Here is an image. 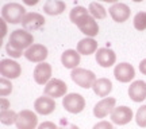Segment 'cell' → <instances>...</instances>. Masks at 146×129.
<instances>
[{
	"mask_svg": "<svg viewBox=\"0 0 146 129\" xmlns=\"http://www.w3.org/2000/svg\"><path fill=\"white\" fill-rule=\"evenodd\" d=\"M25 15H26L25 7H22L18 3H8V4L3 5V8H1V16H3V19L5 22L11 23V24L22 23Z\"/></svg>",
	"mask_w": 146,
	"mask_h": 129,
	"instance_id": "cell-1",
	"label": "cell"
},
{
	"mask_svg": "<svg viewBox=\"0 0 146 129\" xmlns=\"http://www.w3.org/2000/svg\"><path fill=\"white\" fill-rule=\"evenodd\" d=\"M72 77L73 82L78 85L80 88L84 89H89L94 86V83L96 82V75L91 70H87V69H81V67H76L72 70Z\"/></svg>",
	"mask_w": 146,
	"mask_h": 129,
	"instance_id": "cell-2",
	"label": "cell"
},
{
	"mask_svg": "<svg viewBox=\"0 0 146 129\" xmlns=\"http://www.w3.org/2000/svg\"><path fill=\"white\" fill-rule=\"evenodd\" d=\"M62 106L65 110H68L69 113L77 114L81 113L85 108V100L81 94L78 93H70L66 94L62 100Z\"/></svg>",
	"mask_w": 146,
	"mask_h": 129,
	"instance_id": "cell-3",
	"label": "cell"
},
{
	"mask_svg": "<svg viewBox=\"0 0 146 129\" xmlns=\"http://www.w3.org/2000/svg\"><path fill=\"white\" fill-rule=\"evenodd\" d=\"M8 43H11L12 46L18 47L21 50H25V48H29L30 46H33L34 36L27 30H15V31L11 32Z\"/></svg>",
	"mask_w": 146,
	"mask_h": 129,
	"instance_id": "cell-4",
	"label": "cell"
},
{
	"mask_svg": "<svg viewBox=\"0 0 146 129\" xmlns=\"http://www.w3.org/2000/svg\"><path fill=\"white\" fill-rule=\"evenodd\" d=\"M38 124V117L36 114L29 109H25L18 113L16 119V129H35Z\"/></svg>",
	"mask_w": 146,
	"mask_h": 129,
	"instance_id": "cell-5",
	"label": "cell"
},
{
	"mask_svg": "<svg viewBox=\"0 0 146 129\" xmlns=\"http://www.w3.org/2000/svg\"><path fill=\"white\" fill-rule=\"evenodd\" d=\"M68 92V85L57 78H53L45 85V96H49L52 98L64 97Z\"/></svg>",
	"mask_w": 146,
	"mask_h": 129,
	"instance_id": "cell-6",
	"label": "cell"
},
{
	"mask_svg": "<svg viewBox=\"0 0 146 129\" xmlns=\"http://www.w3.org/2000/svg\"><path fill=\"white\" fill-rule=\"evenodd\" d=\"M0 74L4 78L15 79L22 74L21 65L12 59H1L0 61Z\"/></svg>",
	"mask_w": 146,
	"mask_h": 129,
	"instance_id": "cell-7",
	"label": "cell"
},
{
	"mask_svg": "<svg viewBox=\"0 0 146 129\" xmlns=\"http://www.w3.org/2000/svg\"><path fill=\"white\" fill-rule=\"evenodd\" d=\"M115 103H116V100L114 97H104L103 100H100L94 108L95 117H98V119L107 117L108 114L112 113V110L115 109Z\"/></svg>",
	"mask_w": 146,
	"mask_h": 129,
	"instance_id": "cell-8",
	"label": "cell"
},
{
	"mask_svg": "<svg viewBox=\"0 0 146 129\" xmlns=\"http://www.w3.org/2000/svg\"><path fill=\"white\" fill-rule=\"evenodd\" d=\"M76 26L78 27V30L83 32L84 35H87L88 38H94V36L99 34V26L95 20V18L92 15H89V14L84 16Z\"/></svg>",
	"mask_w": 146,
	"mask_h": 129,
	"instance_id": "cell-9",
	"label": "cell"
},
{
	"mask_svg": "<svg viewBox=\"0 0 146 129\" xmlns=\"http://www.w3.org/2000/svg\"><path fill=\"white\" fill-rule=\"evenodd\" d=\"M22 26L27 31H35L45 26V18L36 12H29L22 20Z\"/></svg>",
	"mask_w": 146,
	"mask_h": 129,
	"instance_id": "cell-10",
	"label": "cell"
},
{
	"mask_svg": "<svg viewBox=\"0 0 146 129\" xmlns=\"http://www.w3.org/2000/svg\"><path fill=\"white\" fill-rule=\"evenodd\" d=\"M114 75L115 78L119 81V82H130L134 79L135 77V70H134V67L131 66L130 63H119V65H116L114 69Z\"/></svg>",
	"mask_w": 146,
	"mask_h": 129,
	"instance_id": "cell-11",
	"label": "cell"
},
{
	"mask_svg": "<svg viewBox=\"0 0 146 129\" xmlns=\"http://www.w3.org/2000/svg\"><path fill=\"white\" fill-rule=\"evenodd\" d=\"M47 48L43 45H33L26 50L25 57L30 61V62H36L41 63L45 62V59L47 58Z\"/></svg>",
	"mask_w": 146,
	"mask_h": 129,
	"instance_id": "cell-12",
	"label": "cell"
},
{
	"mask_svg": "<svg viewBox=\"0 0 146 129\" xmlns=\"http://www.w3.org/2000/svg\"><path fill=\"white\" fill-rule=\"evenodd\" d=\"M34 109H35L36 113L39 114H50L56 110V102H54V98L49 97V96H42L38 97L34 102Z\"/></svg>",
	"mask_w": 146,
	"mask_h": 129,
	"instance_id": "cell-13",
	"label": "cell"
},
{
	"mask_svg": "<svg viewBox=\"0 0 146 129\" xmlns=\"http://www.w3.org/2000/svg\"><path fill=\"white\" fill-rule=\"evenodd\" d=\"M111 120L114 124L126 125L133 120V110L129 106H118L112 110L111 113Z\"/></svg>",
	"mask_w": 146,
	"mask_h": 129,
	"instance_id": "cell-14",
	"label": "cell"
},
{
	"mask_svg": "<svg viewBox=\"0 0 146 129\" xmlns=\"http://www.w3.org/2000/svg\"><path fill=\"white\" fill-rule=\"evenodd\" d=\"M108 11H110L111 18H112L115 22H118V23L126 22L130 18V14H131L129 5L125 4V3H115V4L111 5V8H110Z\"/></svg>",
	"mask_w": 146,
	"mask_h": 129,
	"instance_id": "cell-15",
	"label": "cell"
},
{
	"mask_svg": "<svg viewBox=\"0 0 146 129\" xmlns=\"http://www.w3.org/2000/svg\"><path fill=\"white\" fill-rule=\"evenodd\" d=\"M34 79L38 85H46L52 79V66L46 62H41L34 69Z\"/></svg>",
	"mask_w": 146,
	"mask_h": 129,
	"instance_id": "cell-16",
	"label": "cell"
},
{
	"mask_svg": "<svg viewBox=\"0 0 146 129\" xmlns=\"http://www.w3.org/2000/svg\"><path fill=\"white\" fill-rule=\"evenodd\" d=\"M116 61V55L111 48L102 47L96 51V62L102 67H111Z\"/></svg>",
	"mask_w": 146,
	"mask_h": 129,
	"instance_id": "cell-17",
	"label": "cell"
},
{
	"mask_svg": "<svg viewBox=\"0 0 146 129\" xmlns=\"http://www.w3.org/2000/svg\"><path fill=\"white\" fill-rule=\"evenodd\" d=\"M129 97L134 102H142L146 100V82L145 81H134L129 88Z\"/></svg>",
	"mask_w": 146,
	"mask_h": 129,
	"instance_id": "cell-18",
	"label": "cell"
},
{
	"mask_svg": "<svg viewBox=\"0 0 146 129\" xmlns=\"http://www.w3.org/2000/svg\"><path fill=\"white\" fill-rule=\"evenodd\" d=\"M80 52L76 50H65L61 55V63L66 69H76L80 65Z\"/></svg>",
	"mask_w": 146,
	"mask_h": 129,
	"instance_id": "cell-19",
	"label": "cell"
},
{
	"mask_svg": "<svg viewBox=\"0 0 146 129\" xmlns=\"http://www.w3.org/2000/svg\"><path fill=\"white\" fill-rule=\"evenodd\" d=\"M92 89H94V93L98 97H107L111 93V90H112V82L110 81L108 78H99L94 83Z\"/></svg>",
	"mask_w": 146,
	"mask_h": 129,
	"instance_id": "cell-20",
	"label": "cell"
},
{
	"mask_svg": "<svg viewBox=\"0 0 146 129\" xmlns=\"http://www.w3.org/2000/svg\"><path fill=\"white\" fill-rule=\"evenodd\" d=\"M98 50V43L94 38H84L77 43V51L81 55H91Z\"/></svg>",
	"mask_w": 146,
	"mask_h": 129,
	"instance_id": "cell-21",
	"label": "cell"
},
{
	"mask_svg": "<svg viewBox=\"0 0 146 129\" xmlns=\"http://www.w3.org/2000/svg\"><path fill=\"white\" fill-rule=\"evenodd\" d=\"M65 3L61 0H47L46 4L43 5V11L46 12L47 15H60L65 11Z\"/></svg>",
	"mask_w": 146,
	"mask_h": 129,
	"instance_id": "cell-22",
	"label": "cell"
},
{
	"mask_svg": "<svg viewBox=\"0 0 146 129\" xmlns=\"http://www.w3.org/2000/svg\"><path fill=\"white\" fill-rule=\"evenodd\" d=\"M88 11H89V15H92L95 19H104L106 16H107L106 8L102 4L96 3V1H94V3L89 4Z\"/></svg>",
	"mask_w": 146,
	"mask_h": 129,
	"instance_id": "cell-23",
	"label": "cell"
},
{
	"mask_svg": "<svg viewBox=\"0 0 146 129\" xmlns=\"http://www.w3.org/2000/svg\"><path fill=\"white\" fill-rule=\"evenodd\" d=\"M88 14H89V11H87V8H84V7H81V5H78V7H74V8L70 11L69 18H70V22H72V23L77 24L78 22L81 20L85 15H88Z\"/></svg>",
	"mask_w": 146,
	"mask_h": 129,
	"instance_id": "cell-24",
	"label": "cell"
},
{
	"mask_svg": "<svg viewBox=\"0 0 146 129\" xmlns=\"http://www.w3.org/2000/svg\"><path fill=\"white\" fill-rule=\"evenodd\" d=\"M16 119H18V113H15L11 109L0 112V121H1V124H4V125L16 124Z\"/></svg>",
	"mask_w": 146,
	"mask_h": 129,
	"instance_id": "cell-25",
	"label": "cell"
},
{
	"mask_svg": "<svg viewBox=\"0 0 146 129\" xmlns=\"http://www.w3.org/2000/svg\"><path fill=\"white\" fill-rule=\"evenodd\" d=\"M134 27L138 31L146 30V12H138L134 16Z\"/></svg>",
	"mask_w": 146,
	"mask_h": 129,
	"instance_id": "cell-26",
	"label": "cell"
},
{
	"mask_svg": "<svg viewBox=\"0 0 146 129\" xmlns=\"http://www.w3.org/2000/svg\"><path fill=\"white\" fill-rule=\"evenodd\" d=\"M12 92V83L8 78L1 77L0 78V96L1 97H5Z\"/></svg>",
	"mask_w": 146,
	"mask_h": 129,
	"instance_id": "cell-27",
	"label": "cell"
},
{
	"mask_svg": "<svg viewBox=\"0 0 146 129\" xmlns=\"http://www.w3.org/2000/svg\"><path fill=\"white\" fill-rule=\"evenodd\" d=\"M137 125L141 128H146V105H142L141 108L137 110L135 114Z\"/></svg>",
	"mask_w": 146,
	"mask_h": 129,
	"instance_id": "cell-28",
	"label": "cell"
},
{
	"mask_svg": "<svg viewBox=\"0 0 146 129\" xmlns=\"http://www.w3.org/2000/svg\"><path fill=\"white\" fill-rule=\"evenodd\" d=\"M5 51H7V54H8L11 58H21L22 55H25V54H23V50H21V48H18V47H15V46H12L11 43H7Z\"/></svg>",
	"mask_w": 146,
	"mask_h": 129,
	"instance_id": "cell-29",
	"label": "cell"
},
{
	"mask_svg": "<svg viewBox=\"0 0 146 129\" xmlns=\"http://www.w3.org/2000/svg\"><path fill=\"white\" fill-rule=\"evenodd\" d=\"M92 129H114V126L108 121H100L98 124H95Z\"/></svg>",
	"mask_w": 146,
	"mask_h": 129,
	"instance_id": "cell-30",
	"label": "cell"
},
{
	"mask_svg": "<svg viewBox=\"0 0 146 129\" xmlns=\"http://www.w3.org/2000/svg\"><path fill=\"white\" fill-rule=\"evenodd\" d=\"M38 129H58V128H57V125L54 124V122H52V121H45V122H42L38 126Z\"/></svg>",
	"mask_w": 146,
	"mask_h": 129,
	"instance_id": "cell-31",
	"label": "cell"
},
{
	"mask_svg": "<svg viewBox=\"0 0 146 129\" xmlns=\"http://www.w3.org/2000/svg\"><path fill=\"white\" fill-rule=\"evenodd\" d=\"M0 108H1V112H3V110H8V108H10V101H8L7 98L1 97L0 98Z\"/></svg>",
	"mask_w": 146,
	"mask_h": 129,
	"instance_id": "cell-32",
	"label": "cell"
},
{
	"mask_svg": "<svg viewBox=\"0 0 146 129\" xmlns=\"http://www.w3.org/2000/svg\"><path fill=\"white\" fill-rule=\"evenodd\" d=\"M58 129H80V128H78L77 125H74V124H68V122L62 121V125H61Z\"/></svg>",
	"mask_w": 146,
	"mask_h": 129,
	"instance_id": "cell-33",
	"label": "cell"
},
{
	"mask_svg": "<svg viewBox=\"0 0 146 129\" xmlns=\"http://www.w3.org/2000/svg\"><path fill=\"white\" fill-rule=\"evenodd\" d=\"M139 71H141L143 75H146V58L142 59L141 63H139Z\"/></svg>",
	"mask_w": 146,
	"mask_h": 129,
	"instance_id": "cell-34",
	"label": "cell"
},
{
	"mask_svg": "<svg viewBox=\"0 0 146 129\" xmlns=\"http://www.w3.org/2000/svg\"><path fill=\"white\" fill-rule=\"evenodd\" d=\"M1 27H3V32H1V39L5 36V34H7V28H5V20L3 19L1 20Z\"/></svg>",
	"mask_w": 146,
	"mask_h": 129,
	"instance_id": "cell-35",
	"label": "cell"
},
{
	"mask_svg": "<svg viewBox=\"0 0 146 129\" xmlns=\"http://www.w3.org/2000/svg\"><path fill=\"white\" fill-rule=\"evenodd\" d=\"M38 1H39V0H23V3L27 5H35Z\"/></svg>",
	"mask_w": 146,
	"mask_h": 129,
	"instance_id": "cell-36",
	"label": "cell"
},
{
	"mask_svg": "<svg viewBox=\"0 0 146 129\" xmlns=\"http://www.w3.org/2000/svg\"><path fill=\"white\" fill-rule=\"evenodd\" d=\"M100 1H106V3H116L118 0H100Z\"/></svg>",
	"mask_w": 146,
	"mask_h": 129,
	"instance_id": "cell-37",
	"label": "cell"
},
{
	"mask_svg": "<svg viewBox=\"0 0 146 129\" xmlns=\"http://www.w3.org/2000/svg\"><path fill=\"white\" fill-rule=\"evenodd\" d=\"M133 1H135V3H141V1H143V0H133Z\"/></svg>",
	"mask_w": 146,
	"mask_h": 129,
	"instance_id": "cell-38",
	"label": "cell"
}]
</instances>
